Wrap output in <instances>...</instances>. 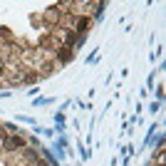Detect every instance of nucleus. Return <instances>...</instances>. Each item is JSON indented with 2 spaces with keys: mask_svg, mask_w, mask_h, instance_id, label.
<instances>
[{
  "mask_svg": "<svg viewBox=\"0 0 166 166\" xmlns=\"http://www.w3.org/2000/svg\"><path fill=\"white\" fill-rule=\"evenodd\" d=\"M13 146H23V139H8V149Z\"/></svg>",
  "mask_w": 166,
  "mask_h": 166,
  "instance_id": "1",
  "label": "nucleus"
}]
</instances>
